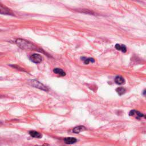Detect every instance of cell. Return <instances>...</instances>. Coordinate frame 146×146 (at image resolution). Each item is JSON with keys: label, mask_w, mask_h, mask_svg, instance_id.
Segmentation results:
<instances>
[{"label": "cell", "mask_w": 146, "mask_h": 146, "mask_svg": "<svg viewBox=\"0 0 146 146\" xmlns=\"http://www.w3.org/2000/svg\"><path fill=\"white\" fill-rule=\"evenodd\" d=\"M86 130V128L85 127L79 126L75 127L73 130V132L75 134H79L81 131H85Z\"/></svg>", "instance_id": "10"}, {"label": "cell", "mask_w": 146, "mask_h": 146, "mask_svg": "<svg viewBox=\"0 0 146 146\" xmlns=\"http://www.w3.org/2000/svg\"><path fill=\"white\" fill-rule=\"evenodd\" d=\"M29 59L32 62L34 63H39L42 62V58L41 55L38 54H33L29 56Z\"/></svg>", "instance_id": "3"}, {"label": "cell", "mask_w": 146, "mask_h": 146, "mask_svg": "<svg viewBox=\"0 0 146 146\" xmlns=\"http://www.w3.org/2000/svg\"><path fill=\"white\" fill-rule=\"evenodd\" d=\"M48 146L47 145H44V146Z\"/></svg>", "instance_id": "14"}, {"label": "cell", "mask_w": 146, "mask_h": 146, "mask_svg": "<svg viewBox=\"0 0 146 146\" xmlns=\"http://www.w3.org/2000/svg\"><path fill=\"white\" fill-rule=\"evenodd\" d=\"M81 59L83 61L84 63L86 65L89 64L90 62H91V63L95 62V60H94V58H86V57H85V56H83V57H81Z\"/></svg>", "instance_id": "12"}, {"label": "cell", "mask_w": 146, "mask_h": 146, "mask_svg": "<svg viewBox=\"0 0 146 146\" xmlns=\"http://www.w3.org/2000/svg\"><path fill=\"white\" fill-rule=\"evenodd\" d=\"M116 91L117 92V93L119 94V95H122L123 94H124L126 92V90H125L124 88L123 87H118L116 89Z\"/></svg>", "instance_id": "13"}, {"label": "cell", "mask_w": 146, "mask_h": 146, "mask_svg": "<svg viewBox=\"0 0 146 146\" xmlns=\"http://www.w3.org/2000/svg\"><path fill=\"white\" fill-rule=\"evenodd\" d=\"M15 43L19 47L25 50H35L38 49L37 46L32 42L23 39H17Z\"/></svg>", "instance_id": "1"}, {"label": "cell", "mask_w": 146, "mask_h": 146, "mask_svg": "<svg viewBox=\"0 0 146 146\" xmlns=\"http://www.w3.org/2000/svg\"><path fill=\"white\" fill-rule=\"evenodd\" d=\"M29 83H30V85L31 86H32L40 89V90L46 91H48V90H49L47 87L43 85L42 83H40V82L37 81V80H30V81H29Z\"/></svg>", "instance_id": "2"}, {"label": "cell", "mask_w": 146, "mask_h": 146, "mask_svg": "<svg viewBox=\"0 0 146 146\" xmlns=\"http://www.w3.org/2000/svg\"><path fill=\"white\" fill-rule=\"evenodd\" d=\"M64 141L66 144H68V145H71V144L76 143L77 142V140L74 138L68 137V138H66L64 139Z\"/></svg>", "instance_id": "9"}, {"label": "cell", "mask_w": 146, "mask_h": 146, "mask_svg": "<svg viewBox=\"0 0 146 146\" xmlns=\"http://www.w3.org/2000/svg\"><path fill=\"white\" fill-rule=\"evenodd\" d=\"M29 134L33 138H42V135L38 132L35 131H30L29 132Z\"/></svg>", "instance_id": "11"}, {"label": "cell", "mask_w": 146, "mask_h": 146, "mask_svg": "<svg viewBox=\"0 0 146 146\" xmlns=\"http://www.w3.org/2000/svg\"><path fill=\"white\" fill-rule=\"evenodd\" d=\"M53 72L56 74L59 75L60 76L62 77H64L66 75V73L63 71L62 69L59 68H55L54 70H53Z\"/></svg>", "instance_id": "8"}, {"label": "cell", "mask_w": 146, "mask_h": 146, "mask_svg": "<svg viewBox=\"0 0 146 146\" xmlns=\"http://www.w3.org/2000/svg\"><path fill=\"white\" fill-rule=\"evenodd\" d=\"M0 14H8L10 15L12 13L10 11L9 9L6 8L5 6H2V5H0Z\"/></svg>", "instance_id": "5"}, {"label": "cell", "mask_w": 146, "mask_h": 146, "mask_svg": "<svg viewBox=\"0 0 146 146\" xmlns=\"http://www.w3.org/2000/svg\"><path fill=\"white\" fill-rule=\"evenodd\" d=\"M115 49L117 50L121 51L123 53H126L127 51V48L126 46L124 45H120L117 44L115 45Z\"/></svg>", "instance_id": "7"}, {"label": "cell", "mask_w": 146, "mask_h": 146, "mask_svg": "<svg viewBox=\"0 0 146 146\" xmlns=\"http://www.w3.org/2000/svg\"><path fill=\"white\" fill-rule=\"evenodd\" d=\"M129 115L131 116H134V117H135L136 119H139L143 117H145V116L143 114H142L141 112H139L138 111L135 110H133L130 111Z\"/></svg>", "instance_id": "4"}, {"label": "cell", "mask_w": 146, "mask_h": 146, "mask_svg": "<svg viewBox=\"0 0 146 146\" xmlns=\"http://www.w3.org/2000/svg\"><path fill=\"white\" fill-rule=\"evenodd\" d=\"M115 82L119 85H122L125 83V79L124 78L121 76H117L115 78Z\"/></svg>", "instance_id": "6"}]
</instances>
